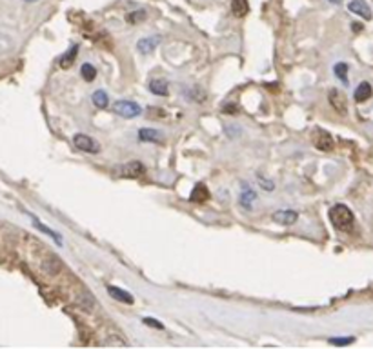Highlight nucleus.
I'll list each match as a JSON object with an SVG mask.
<instances>
[{"label": "nucleus", "mask_w": 373, "mask_h": 349, "mask_svg": "<svg viewBox=\"0 0 373 349\" xmlns=\"http://www.w3.org/2000/svg\"><path fill=\"white\" fill-rule=\"evenodd\" d=\"M330 220L335 230L344 231V233H350L355 226V216H353V211L350 210L348 206L344 204H335L330 210Z\"/></svg>", "instance_id": "obj_1"}, {"label": "nucleus", "mask_w": 373, "mask_h": 349, "mask_svg": "<svg viewBox=\"0 0 373 349\" xmlns=\"http://www.w3.org/2000/svg\"><path fill=\"white\" fill-rule=\"evenodd\" d=\"M73 144H75L76 150L84 151V153H91V155L100 153V144H98L93 136L84 135V133H76V135L73 136Z\"/></svg>", "instance_id": "obj_2"}, {"label": "nucleus", "mask_w": 373, "mask_h": 349, "mask_svg": "<svg viewBox=\"0 0 373 349\" xmlns=\"http://www.w3.org/2000/svg\"><path fill=\"white\" fill-rule=\"evenodd\" d=\"M312 142L318 151H332L335 148L333 136L326 130H320V128L312 131Z\"/></svg>", "instance_id": "obj_3"}, {"label": "nucleus", "mask_w": 373, "mask_h": 349, "mask_svg": "<svg viewBox=\"0 0 373 349\" xmlns=\"http://www.w3.org/2000/svg\"><path fill=\"white\" fill-rule=\"evenodd\" d=\"M113 111L116 115L124 116V118H136L142 113V108L136 102H132V100H118L113 106Z\"/></svg>", "instance_id": "obj_4"}, {"label": "nucleus", "mask_w": 373, "mask_h": 349, "mask_svg": "<svg viewBox=\"0 0 373 349\" xmlns=\"http://www.w3.org/2000/svg\"><path fill=\"white\" fill-rule=\"evenodd\" d=\"M328 100H330V104L333 106V110L337 111L338 115H346V113H348V102H346L344 93H340L338 90L333 88V90L328 93Z\"/></svg>", "instance_id": "obj_5"}, {"label": "nucleus", "mask_w": 373, "mask_h": 349, "mask_svg": "<svg viewBox=\"0 0 373 349\" xmlns=\"http://www.w3.org/2000/svg\"><path fill=\"white\" fill-rule=\"evenodd\" d=\"M120 173H122V176H126V178H138V176H142V174L146 173V168H144V164L138 162V160H132V162H128V164L122 166Z\"/></svg>", "instance_id": "obj_6"}, {"label": "nucleus", "mask_w": 373, "mask_h": 349, "mask_svg": "<svg viewBox=\"0 0 373 349\" xmlns=\"http://www.w3.org/2000/svg\"><path fill=\"white\" fill-rule=\"evenodd\" d=\"M348 10L352 11V13H355V15L362 16L364 20H372V16H373L372 8L368 6L366 0H352L348 4Z\"/></svg>", "instance_id": "obj_7"}, {"label": "nucleus", "mask_w": 373, "mask_h": 349, "mask_svg": "<svg viewBox=\"0 0 373 349\" xmlns=\"http://www.w3.org/2000/svg\"><path fill=\"white\" fill-rule=\"evenodd\" d=\"M150 91L156 96H168L170 95V82L166 78H153L150 82Z\"/></svg>", "instance_id": "obj_8"}, {"label": "nucleus", "mask_w": 373, "mask_h": 349, "mask_svg": "<svg viewBox=\"0 0 373 349\" xmlns=\"http://www.w3.org/2000/svg\"><path fill=\"white\" fill-rule=\"evenodd\" d=\"M273 222H277V224H282V226H292L297 222L298 214L295 213V211H275L273 213Z\"/></svg>", "instance_id": "obj_9"}, {"label": "nucleus", "mask_w": 373, "mask_h": 349, "mask_svg": "<svg viewBox=\"0 0 373 349\" xmlns=\"http://www.w3.org/2000/svg\"><path fill=\"white\" fill-rule=\"evenodd\" d=\"M158 42H160V36H148V38L138 40L136 50H138V53H142V55H150L152 51H155Z\"/></svg>", "instance_id": "obj_10"}, {"label": "nucleus", "mask_w": 373, "mask_h": 349, "mask_svg": "<svg viewBox=\"0 0 373 349\" xmlns=\"http://www.w3.org/2000/svg\"><path fill=\"white\" fill-rule=\"evenodd\" d=\"M190 200H192L193 204H204V202H208L210 200V191H208L206 186L204 184L195 186V190L190 194Z\"/></svg>", "instance_id": "obj_11"}, {"label": "nucleus", "mask_w": 373, "mask_h": 349, "mask_svg": "<svg viewBox=\"0 0 373 349\" xmlns=\"http://www.w3.org/2000/svg\"><path fill=\"white\" fill-rule=\"evenodd\" d=\"M373 95V88L370 82H360V84L357 86V90H355V102H366V100H370Z\"/></svg>", "instance_id": "obj_12"}, {"label": "nucleus", "mask_w": 373, "mask_h": 349, "mask_svg": "<svg viewBox=\"0 0 373 349\" xmlns=\"http://www.w3.org/2000/svg\"><path fill=\"white\" fill-rule=\"evenodd\" d=\"M138 138L144 140V142H155V144H158V142H164V136H162V133L158 130H150V128H142L140 131H138Z\"/></svg>", "instance_id": "obj_13"}, {"label": "nucleus", "mask_w": 373, "mask_h": 349, "mask_svg": "<svg viewBox=\"0 0 373 349\" xmlns=\"http://www.w3.org/2000/svg\"><path fill=\"white\" fill-rule=\"evenodd\" d=\"M108 293H110V296H113L115 300H118V302H124V304H133V296L128 291L120 290V288H115V286H110L108 288Z\"/></svg>", "instance_id": "obj_14"}, {"label": "nucleus", "mask_w": 373, "mask_h": 349, "mask_svg": "<svg viewBox=\"0 0 373 349\" xmlns=\"http://www.w3.org/2000/svg\"><path fill=\"white\" fill-rule=\"evenodd\" d=\"M248 11H250V4H248V0H232V13H233V16L242 18V16L248 15Z\"/></svg>", "instance_id": "obj_15"}, {"label": "nucleus", "mask_w": 373, "mask_h": 349, "mask_svg": "<svg viewBox=\"0 0 373 349\" xmlns=\"http://www.w3.org/2000/svg\"><path fill=\"white\" fill-rule=\"evenodd\" d=\"M91 98H93V104H95L96 108H100V110H106L108 106H110V98H108L106 91H102V90L95 91Z\"/></svg>", "instance_id": "obj_16"}, {"label": "nucleus", "mask_w": 373, "mask_h": 349, "mask_svg": "<svg viewBox=\"0 0 373 349\" xmlns=\"http://www.w3.org/2000/svg\"><path fill=\"white\" fill-rule=\"evenodd\" d=\"M76 53H78V46L75 44V46H73V48H71L70 51H68L66 55H64V56H62V58H60V62H58V64H60V68H64V70H68V68H70V66L73 64V62H75Z\"/></svg>", "instance_id": "obj_17"}, {"label": "nucleus", "mask_w": 373, "mask_h": 349, "mask_svg": "<svg viewBox=\"0 0 373 349\" xmlns=\"http://www.w3.org/2000/svg\"><path fill=\"white\" fill-rule=\"evenodd\" d=\"M80 73H82V78L86 80V82H93V80L96 78V68L88 64V62L80 68Z\"/></svg>", "instance_id": "obj_18"}, {"label": "nucleus", "mask_w": 373, "mask_h": 349, "mask_svg": "<svg viewBox=\"0 0 373 349\" xmlns=\"http://www.w3.org/2000/svg\"><path fill=\"white\" fill-rule=\"evenodd\" d=\"M78 306H80L82 310L86 311H93V306H95V300H93V296H91L88 291H84V293L80 294V298H78Z\"/></svg>", "instance_id": "obj_19"}, {"label": "nucleus", "mask_w": 373, "mask_h": 349, "mask_svg": "<svg viewBox=\"0 0 373 349\" xmlns=\"http://www.w3.org/2000/svg\"><path fill=\"white\" fill-rule=\"evenodd\" d=\"M255 191L252 190V188H244V193H242V196H240V204L242 206H246V208H252V202L255 200Z\"/></svg>", "instance_id": "obj_20"}, {"label": "nucleus", "mask_w": 373, "mask_h": 349, "mask_svg": "<svg viewBox=\"0 0 373 349\" xmlns=\"http://www.w3.org/2000/svg\"><path fill=\"white\" fill-rule=\"evenodd\" d=\"M333 73L337 75V78L342 80V82H348V66L344 64V62H338V64H335V68H333Z\"/></svg>", "instance_id": "obj_21"}, {"label": "nucleus", "mask_w": 373, "mask_h": 349, "mask_svg": "<svg viewBox=\"0 0 373 349\" xmlns=\"http://www.w3.org/2000/svg\"><path fill=\"white\" fill-rule=\"evenodd\" d=\"M144 18H146V11L144 10L133 11V13H128L126 15V20L130 24H138V22H142Z\"/></svg>", "instance_id": "obj_22"}, {"label": "nucleus", "mask_w": 373, "mask_h": 349, "mask_svg": "<svg viewBox=\"0 0 373 349\" xmlns=\"http://www.w3.org/2000/svg\"><path fill=\"white\" fill-rule=\"evenodd\" d=\"M33 222H35V226H36V228H38V230H40V231H44L46 234H50L51 238H55L56 242H58V244H60V242H62V238H60V236H58V234H56V233H53V231H51L50 228H46V226H44V224H40L38 220H33Z\"/></svg>", "instance_id": "obj_23"}, {"label": "nucleus", "mask_w": 373, "mask_h": 349, "mask_svg": "<svg viewBox=\"0 0 373 349\" xmlns=\"http://www.w3.org/2000/svg\"><path fill=\"white\" fill-rule=\"evenodd\" d=\"M142 322L146 326H152V328H155V330H162V324L160 322H155V318H150V316H146V318H142Z\"/></svg>", "instance_id": "obj_24"}, {"label": "nucleus", "mask_w": 373, "mask_h": 349, "mask_svg": "<svg viewBox=\"0 0 373 349\" xmlns=\"http://www.w3.org/2000/svg\"><path fill=\"white\" fill-rule=\"evenodd\" d=\"M330 342H332L333 346H348L353 342V338H332Z\"/></svg>", "instance_id": "obj_25"}, {"label": "nucleus", "mask_w": 373, "mask_h": 349, "mask_svg": "<svg viewBox=\"0 0 373 349\" xmlns=\"http://www.w3.org/2000/svg\"><path fill=\"white\" fill-rule=\"evenodd\" d=\"M104 344H108V346H126V342H124V340L111 338V340H108V342H104Z\"/></svg>", "instance_id": "obj_26"}, {"label": "nucleus", "mask_w": 373, "mask_h": 349, "mask_svg": "<svg viewBox=\"0 0 373 349\" xmlns=\"http://www.w3.org/2000/svg\"><path fill=\"white\" fill-rule=\"evenodd\" d=\"M237 110H238L237 106H224V111H226V113H235Z\"/></svg>", "instance_id": "obj_27"}, {"label": "nucleus", "mask_w": 373, "mask_h": 349, "mask_svg": "<svg viewBox=\"0 0 373 349\" xmlns=\"http://www.w3.org/2000/svg\"><path fill=\"white\" fill-rule=\"evenodd\" d=\"M26 2H36V0H26Z\"/></svg>", "instance_id": "obj_28"}, {"label": "nucleus", "mask_w": 373, "mask_h": 349, "mask_svg": "<svg viewBox=\"0 0 373 349\" xmlns=\"http://www.w3.org/2000/svg\"><path fill=\"white\" fill-rule=\"evenodd\" d=\"M332 2H340V0H332Z\"/></svg>", "instance_id": "obj_29"}]
</instances>
